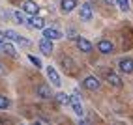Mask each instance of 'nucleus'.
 Instances as JSON below:
<instances>
[{
  "label": "nucleus",
  "mask_w": 133,
  "mask_h": 125,
  "mask_svg": "<svg viewBox=\"0 0 133 125\" xmlns=\"http://www.w3.org/2000/svg\"><path fill=\"white\" fill-rule=\"evenodd\" d=\"M79 17H81V21H84V23L92 21V17H94V10H92V6L88 4V2H84V4L81 6V10H79Z\"/></svg>",
  "instance_id": "f03ea898"
},
{
  "label": "nucleus",
  "mask_w": 133,
  "mask_h": 125,
  "mask_svg": "<svg viewBox=\"0 0 133 125\" xmlns=\"http://www.w3.org/2000/svg\"><path fill=\"white\" fill-rule=\"evenodd\" d=\"M4 73H6V69H4V65H2V64H0V75H4Z\"/></svg>",
  "instance_id": "4be33fe9"
},
{
  "label": "nucleus",
  "mask_w": 133,
  "mask_h": 125,
  "mask_svg": "<svg viewBox=\"0 0 133 125\" xmlns=\"http://www.w3.org/2000/svg\"><path fill=\"white\" fill-rule=\"evenodd\" d=\"M4 38H6V35H4V32H0V41H2Z\"/></svg>",
  "instance_id": "5701e85b"
},
{
  "label": "nucleus",
  "mask_w": 133,
  "mask_h": 125,
  "mask_svg": "<svg viewBox=\"0 0 133 125\" xmlns=\"http://www.w3.org/2000/svg\"><path fill=\"white\" fill-rule=\"evenodd\" d=\"M47 77H49V80H51L52 86H56V88L62 86V80H60V77H58V73H56V69L52 67V65L47 67Z\"/></svg>",
  "instance_id": "9b49d317"
},
{
  "label": "nucleus",
  "mask_w": 133,
  "mask_h": 125,
  "mask_svg": "<svg viewBox=\"0 0 133 125\" xmlns=\"http://www.w3.org/2000/svg\"><path fill=\"white\" fill-rule=\"evenodd\" d=\"M105 78H107V82L114 88H122L124 86V80L116 75V73H112V71H107V75H105Z\"/></svg>",
  "instance_id": "9d476101"
},
{
  "label": "nucleus",
  "mask_w": 133,
  "mask_h": 125,
  "mask_svg": "<svg viewBox=\"0 0 133 125\" xmlns=\"http://www.w3.org/2000/svg\"><path fill=\"white\" fill-rule=\"evenodd\" d=\"M116 6L120 8L122 11H129V8H131L129 6V0H116Z\"/></svg>",
  "instance_id": "6ab92c4d"
},
{
  "label": "nucleus",
  "mask_w": 133,
  "mask_h": 125,
  "mask_svg": "<svg viewBox=\"0 0 133 125\" xmlns=\"http://www.w3.org/2000/svg\"><path fill=\"white\" fill-rule=\"evenodd\" d=\"M60 65L64 67L66 71H73V65H75V62L69 58V56H66V54H62L60 56Z\"/></svg>",
  "instance_id": "dca6fc26"
},
{
  "label": "nucleus",
  "mask_w": 133,
  "mask_h": 125,
  "mask_svg": "<svg viewBox=\"0 0 133 125\" xmlns=\"http://www.w3.org/2000/svg\"><path fill=\"white\" fill-rule=\"evenodd\" d=\"M71 108H73V112L81 118V116L84 114V110H83V105H81V99H79V93L77 92H73L71 93Z\"/></svg>",
  "instance_id": "423d86ee"
},
{
  "label": "nucleus",
  "mask_w": 133,
  "mask_h": 125,
  "mask_svg": "<svg viewBox=\"0 0 133 125\" xmlns=\"http://www.w3.org/2000/svg\"><path fill=\"white\" fill-rule=\"evenodd\" d=\"M4 35H6V39H11V41H15V43H19V45H23V47H30L32 43L28 41V39H24V38H21L17 32H13V30H6L4 32Z\"/></svg>",
  "instance_id": "f257e3e1"
},
{
  "label": "nucleus",
  "mask_w": 133,
  "mask_h": 125,
  "mask_svg": "<svg viewBox=\"0 0 133 125\" xmlns=\"http://www.w3.org/2000/svg\"><path fill=\"white\" fill-rule=\"evenodd\" d=\"M13 19L17 24H26V17H24V10L23 11H13Z\"/></svg>",
  "instance_id": "a211bd4d"
},
{
  "label": "nucleus",
  "mask_w": 133,
  "mask_h": 125,
  "mask_svg": "<svg viewBox=\"0 0 133 125\" xmlns=\"http://www.w3.org/2000/svg\"><path fill=\"white\" fill-rule=\"evenodd\" d=\"M75 45H77V49L79 50H83V52H92V43L88 41V39H84V38H81V35H77L75 38Z\"/></svg>",
  "instance_id": "0eeeda50"
},
{
  "label": "nucleus",
  "mask_w": 133,
  "mask_h": 125,
  "mask_svg": "<svg viewBox=\"0 0 133 125\" xmlns=\"http://www.w3.org/2000/svg\"><path fill=\"white\" fill-rule=\"evenodd\" d=\"M97 50H99L101 54H112V52H114V45L109 39H101L99 43H97Z\"/></svg>",
  "instance_id": "6e6552de"
},
{
  "label": "nucleus",
  "mask_w": 133,
  "mask_h": 125,
  "mask_svg": "<svg viewBox=\"0 0 133 125\" xmlns=\"http://www.w3.org/2000/svg\"><path fill=\"white\" fill-rule=\"evenodd\" d=\"M28 60L32 62L34 65H36V69H41V67H43V64H41V60H39L38 56H34V54H30V56H28Z\"/></svg>",
  "instance_id": "aec40b11"
},
{
  "label": "nucleus",
  "mask_w": 133,
  "mask_h": 125,
  "mask_svg": "<svg viewBox=\"0 0 133 125\" xmlns=\"http://www.w3.org/2000/svg\"><path fill=\"white\" fill-rule=\"evenodd\" d=\"M55 99H56V103H58V105H62V106L71 105V95H68V93H64V92L56 93V95H55Z\"/></svg>",
  "instance_id": "f3484780"
},
{
  "label": "nucleus",
  "mask_w": 133,
  "mask_h": 125,
  "mask_svg": "<svg viewBox=\"0 0 133 125\" xmlns=\"http://www.w3.org/2000/svg\"><path fill=\"white\" fill-rule=\"evenodd\" d=\"M36 93L41 97V99H51V97H55V93L51 92V88H49L47 84H39V86L36 88Z\"/></svg>",
  "instance_id": "4468645a"
},
{
  "label": "nucleus",
  "mask_w": 133,
  "mask_h": 125,
  "mask_svg": "<svg viewBox=\"0 0 133 125\" xmlns=\"http://www.w3.org/2000/svg\"><path fill=\"white\" fill-rule=\"evenodd\" d=\"M26 24L30 26V28H36V30H41V28H45V19L39 15H30V19L26 21Z\"/></svg>",
  "instance_id": "39448f33"
},
{
  "label": "nucleus",
  "mask_w": 133,
  "mask_h": 125,
  "mask_svg": "<svg viewBox=\"0 0 133 125\" xmlns=\"http://www.w3.org/2000/svg\"><path fill=\"white\" fill-rule=\"evenodd\" d=\"M43 38L56 41V39H62V32L56 30V28H45V30H43Z\"/></svg>",
  "instance_id": "2eb2a0df"
},
{
  "label": "nucleus",
  "mask_w": 133,
  "mask_h": 125,
  "mask_svg": "<svg viewBox=\"0 0 133 125\" xmlns=\"http://www.w3.org/2000/svg\"><path fill=\"white\" fill-rule=\"evenodd\" d=\"M83 86L86 88V90H92V92H96V90H99L101 80L97 78V77H94V75H90V77H86V78L83 80Z\"/></svg>",
  "instance_id": "7ed1b4c3"
},
{
  "label": "nucleus",
  "mask_w": 133,
  "mask_h": 125,
  "mask_svg": "<svg viewBox=\"0 0 133 125\" xmlns=\"http://www.w3.org/2000/svg\"><path fill=\"white\" fill-rule=\"evenodd\" d=\"M39 50H41L45 56H51V54H52V50H55V47H52V39L43 38V39L39 41Z\"/></svg>",
  "instance_id": "1a4fd4ad"
},
{
  "label": "nucleus",
  "mask_w": 133,
  "mask_h": 125,
  "mask_svg": "<svg viewBox=\"0 0 133 125\" xmlns=\"http://www.w3.org/2000/svg\"><path fill=\"white\" fill-rule=\"evenodd\" d=\"M77 8V0H60V11L62 13H71Z\"/></svg>",
  "instance_id": "ddd939ff"
},
{
  "label": "nucleus",
  "mask_w": 133,
  "mask_h": 125,
  "mask_svg": "<svg viewBox=\"0 0 133 125\" xmlns=\"http://www.w3.org/2000/svg\"><path fill=\"white\" fill-rule=\"evenodd\" d=\"M23 10H24V13H28V15H38L39 6H38V2H34V0H26V2L23 4Z\"/></svg>",
  "instance_id": "f8f14e48"
},
{
  "label": "nucleus",
  "mask_w": 133,
  "mask_h": 125,
  "mask_svg": "<svg viewBox=\"0 0 133 125\" xmlns=\"http://www.w3.org/2000/svg\"><path fill=\"white\" fill-rule=\"evenodd\" d=\"M118 69L122 71L124 75H131L133 73V58H120Z\"/></svg>",
  "instance_id": "20e7f679"
},
{
  "label": "nucleus",
  "mask_w": 133,
  "mask_h": 125,
  "mask_svg": "<svg viewBox=\"0 0 133 125\" xmlns=\"http://www.w3.org/2000/svg\"><path fill=\"white\" fill-rule=\"evenodd\" d=\"M8 106H10V99L6 95H0V110H6Z\"/></svg>",
  "instance_id": "412c9836"
}]
</instances>
